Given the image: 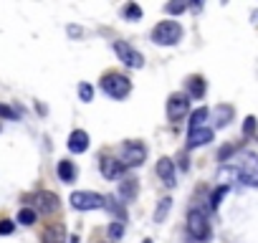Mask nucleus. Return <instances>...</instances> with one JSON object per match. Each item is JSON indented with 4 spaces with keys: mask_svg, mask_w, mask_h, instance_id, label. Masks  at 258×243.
Here are the masks:
<instances>
[{
    "mask_svg": "<svg viewBox=\"0 0 258 243\" xmlns=\"http://www.w3.org/2000/svg\"><path fill=\"white\" fill-rule=\"evenodd\" d=\"M99 86H101V91H104L106 96H111V99H126L129 94H132V79L124 76V74H119V71L104 74L101 81H99Z\"/></svg>",
    "mask_w": 258,
    "mask_h": 243,
    "instance_id": "obj_1",
    "label": "nucleus"
},
{
    "mask_svg": "<svg viewBox=\"0 0 258 243\" xmlns=\"http://www.w3.org/2000/svg\"><path fill=\"white\" fill-rule=\"evenodd\" d=\"M235 172L240 183H245L248 188H258V157L253 152H240V157L235 160Z\"/></svg>",
    "mask_w": 258,
    "mask_h": 243,
    "instance_id": "obj_2",
    "label": "nucleus"
},
{
    "mask_svg": "<svg viewBox=\"0 0 258 243\" xmlns=\"http://www.w3.org/2000/svg\"><path fill=\"white\" fill-rule=\"evenodd\" d=\"M182 38V26L177 21H160L152 28V41L157 46H175Z\"/></svg>",
    "mask_w": 258,
    "mask_h": 243,
    "instance_id": "obj_3",
    "label": "nucleus"
},
{
    "mask_svg": "<svg viewBox=\"0 0 258 243\" xmlns=\"http://www.w3.org/2000/svg\"><path fill=\"white\" fill-rule=\"evenodd\" d=\"M185 228H187V233H190L192 240H208L210 233H213V230H210V223H208V215H205L203 210H198V208H192V210L187 213Z\"/></svg>",
    "mask_w": 258,
    "mask_h": 243,
    "instance_id": "obj_4",
    "label": "nucleus"
},
{
    "mask_svg": "<svg viewBox=\"0 0 258 243\" xmlns=\"http://www.w3.org/2000/svg\"><path fill=\"white\" fill-rule=\"evenodd\" d=\"M147 160V147L142 145V142H124L121 145V150H119V162L124 165V170L126 167H140L142 162Z\"/></svg>",
    "mask_w": 258,
    "mask_h": 243,
    "instance_id": "obj_5",
    "label": "nucleus"
},
{
    "mask_svg": "<svg viewBox=\"0 0 258 243\" xmlns=\"http://www.w3.org/2000/svg\"><path fill=\"white\" fill-rule=\"evenodd\" d=\"M71 205L76 210H99L106 205V195H99L91 190H76L71 193Z\"/></svg>",
    "mask_w": 258,
    "mask_h": 243,
    "instance_id": "obj_6",
    "label": "nucleus"
},
{
    "mask_svg": "<svg viewBox=\"0 0 258 243\" xmlns=\"http://www.w3.org/2000/svg\"><path fill=\"white\" fill-rule=\"evenodd\" d=\"M111 48H114V53L119 56V61H121L124 66H129V69H142V66H145V56H142L135 46H129L126 41H114Z\"/></svg>",
    "mask_w": 258,
    "mask_h": 243,
    "instance_id": "obj_7",
    "label": "nucleus"
},
{
    "mask_svg": "<svg viewBox=\"0 0 258 243\" xmlns=\"http://www.w3.org/2000/svg\"><path fill=\"white\" fill-rule=\"evenodd\" d=\"M28 200H31L33 210H36V213H43V215H53V213L58 210V205H61L58 195L51 193V190H38V193H33Z\"/></svg>",
    "mask_w": 258,
    "mask_h": 243,
    "instance_id": "obj_8",
    "label": "nucleus"
},
{
    "mask_svg": "<svg viewBox=\"0 0 258 243\" xmlns=\"http://www.w3.org/2000/svg\"><path fill=\"white\" fill-rule=\"evenodd\" d=\"M187 111H190V96L187 94H170V99H167V119L170 122H182L185 116H187Z\"/></svg>",
    "mask_w": 258,
    "mask_h": 243,
    "instance_id": "obj_9",
    "label": "nucleus"
},
{
    "mask_svg": "<svg viewBox=\"0 0 258 243\" xmlns=\"http://www.w3.org/2000/svg\"><path fill=\"white\" fill-rule=\"evenodd\" d=\"M157 175H160V183L165 185V188H175L177 185V175H175V162L170 160V157H160V162H157Z\"/></svg>",
    "mask_w": 258,
    "mask_h": 243,
    "instance_id": "obj_10",
    "label": "nucleus"
},
{
    "mask_svg": "<svg viewBox=\"0 0 258 243\" xmlns=\"http://www.w3.org/2000/svg\"><path fill=\"white\" fill-rule=\"evenodd\" d=\"M99 167H101V175L106 177V180H116L121 172H124V165L119 162V157H101V162H99Z\"/></svg>",
    "mask_w": 258,
    "mask_h": 243,
    "instance_id": "obj_11",
    "label": "nucleus"
},
{
    "mask_svg": "<svg viewBox=\"0 0 258 243\" xmlns=\"http://www.w3.org/2000/svg\"><path fill=\"white\" fill-rule=\"evenodd\" d=\"M213 142V130L210 127H203V130H195L187 135V150H198V147H205Z\"/></svg>",
    "mask_w": 258,
    "mask_h": 243,
    "instance_id": "obj_12",
    "label": "nucleus"
},
{
    "mask_svg": "<svg viewBox=\"0 0 258 243\" xmlns=\"http://www.w3.org/2000/svg\"><path fill=\"white\" fill-rule=\"evenodd\" d=\"M137 190H140V183H137L135 177H126V180H121V183H119L116 195H119V200H124V203H135Z\"/></svg>",
    "mask_w": 258,
    "mask_h": 243,
    "instance_id": "obj_13",
    "label": "nucleus"
},
{
    "mask_svg": "<svg viewBox=\"0 0 258 243\" xmlns=\"http://www.w3.org/2000/svg\"><path fill=\"white\" fill-rule=\"evenodd\" d=\"M86 150H89V135H86L84 130H74V132L69 135V152L81 155V152H86Z\"/></svg>",
    "mask_w": 258,
    "mask_h": 243,
    "instance_id": "obj_14",
    "label": "nucleus"
},
{
    "mask_svg": "<svg viewBox=\"0 0 258 243\" xmlns=\"http://www.w3.org/2000/svg\"><path fill=\"white\" fill-rule=\"evenodd\" d=\"M185 86H187V96L190 99H203L205 91H208V84H205L203 76H187Z\"/></svg>",
    "mask_w": 258,
    "mask_h": 243,
    "instance_id": "obj_15",
    "label": "nucleus"
},
{
    "mask_svg": "<svg viewBox=\"0 0 258 243\" xmlns=\"http://www.w3.org/2000/svg\"><path fill=\"white\" fill-rule=\"evenodd\" d=\"M43 243H66V228H63V223H51L43 230Z\"/></svg>",
    "mask_w": 258,
    "mask_h": 243,
    "instance_id": "obj_16",
    "label": "nucleus"
},
{
    "mask_svg": "<svg viewBox=\"0 0 258 243\" xmlns=\"http://www.w3.org/2000/svg\"><path fill=\"white\" fill-rule=\"evenodd\" d=\"M213 114H215V127H228L235 111H233V106H230V104H218Z\"/></svg>",
    "mask_w": 258,
    "mask_h": 243,
    "instance_id": "obj_17",
    "label": "nucleus"
},
{
    "mask_svg": "<svg viewBox=\"0 0 258 243\" xmlns=\"http://www.w3.org/2000/svg\"><path fill=\"white\" fill-rule=\"evenodd\" d=\"M208 116H210V109H208V106H200V109H195V111L190 114V132H195V130H203V127H205V122H208Z\"/></svg>",
    "mask_w": 258,
    "mask_h": 243,
    "instance_id": "obj_18",
    "label": "nucleus"
},
{
    "mask_svg": "<svg viewBox=\"0 0 258 243\" xmlns=\"http://www.w3.org/2000/svg\"><path fill=\"white\" fill-rule=\"evenodd\" d=\"M56 172H58V177H61L63 183H74V180H76V167H74L71 160H58Z\"/></svg>",
    "mask_w": 258,
    "mask_h": 243,
    "instance_id": "obj_19",
    "label": "nucleus"
},
{
    "mask_svg": "<svg viewBox=\"0 0 258 243\" xmlns=\"http://www.w3.org/2000/svg\"><path fill=\"white\" fill-rule=\"evenodd\" d=\"M170 210H172V198H162L160 203H157V208H155V223H165L167 220V215H170Z\"/></svg>",
    "mask_w": 258,
    "mask_h": 243,
    "instance_id": "obj_20",
    "label": "nucleus"
},
{
    "mask_svg": "<svg viewBox=\"0 0 258 243\" xmlns=\"http://www.w3.org/2000/svg\"><path fill=\"white\" fill-rule=\"evenodd\" d=\"M228 190H230V185H218V188L213 190V195H210V208H213V210L220 208V203H223V198L228 195Z\"/></svg>",
    "mask_w": 258,
    "mask_h": 243,
    "instance_id": "obj_21",
    "label": "nucleus"
},
{
    "mask_svg": "<svg viewBox=\"0 0 258 243\" xmlns=\"http://www.w3.org/2000/svg\"><path fill=\"white\" fill-rule=\"evenodd\" d=\"M36 218H38V213L28 205V208H21V210H18V218H16V220H18L21 225H33Z\"/></svg>",
    "mask_w": 258,
    "mask_h": 243,
    "instance_id": "obj_22",
    "label": "nucleus"
},
{
    "mask_svg": "<svg viewBox=\"0 0 258 243\" xmlns=\"http://www.w3.org/2000/svg\"><path fill=\"white\" fill-rule=\"evenodd\" d=\"M124 223H126V220H119V218H114V220L109 223V230H106V233H109L111 240H119V238L124 235V228H126Z\"/></svg>",
    "mask_w": 258,
    "mask_h": 243,
    "instance_id": "obj_23",
    "label": "nucleus"
},
{
    "mask_svg": "<svg viewBox=\"0 0 258 243\" xmlns=\"http://www.w3.org/2000/svg\"><path fill=\"white\" fill-rule=\"evenodd\" d=\"M145 16V11L137 6V3H129V6H124V18L126 21H140Z\"/></svg>",
    "mask_w": 258,
    "mask_h": 243,
    "instance_id": "obj_24",
    "label": "nucleus"
},
{
    "mask_svg": "<svg viewBox=\"0 0 258 243\" xmlns=\"http://www.w3.org/2000/svg\"><path fill=\"white\" fill-rule=\"evenodd\" d=\"M79 99L89 104V101L94 99V86H91V84H86V81H81V84H79Z\"/></svg>",
    "mask_w": 258,
    "mask_h": 243,
    "instance_id": "obj_25",
    "label": "nucleus"
},
{
    "mask_svg": "<svg viewBox=\"0 0 258 243\" xmlns=\"http://www.w3.org/2000/svg\"><path fill=\"white\" fill-rule=\"evenodd\" d=\"M255 125H258L255 116H253V114H248V116H245V122H243V135H245V137H250V135L255 132Z\"/></svg>",
    "mask_w": 258,
    "mask_h": 243,
    "instance_id": "obj_26",
    "label": "nucleus"
},
{
    "mask_svg": "<svg viewBox=\"0 0 258 243\" xmlns=\"http://www.w3.org/2000/svg\"><path fill=\"white\" fill-rule=\"evenodd\" d=\"M185 11H187V6H185V3H177V0L165 6V13H170V16H180V13H185Z\"/></svg>",
    "mask_w": 258,
    "mask_h": 243,
    "instance_id": "obj_27",
    "label": "nucleus"
},
{
    "mask_svg": "<svg viewBox=\"0 0 258 243\" xmlns=\"http://www.w3.org/2000/svg\"><path fill=\"white\" fill-rule=\"evenodd\" d=\"M0 119H18V111L8 104H0Z\"/></svg>",
    "mask_w": 258,
    "mask_h": 243,
    "instance_id": "obj_28",
    "label": "nucleus"
},
{
    "mask_svg": "<svg viewBox=\"0 0 258 243\" xmlns=\"http://www.w3.org/2000/svg\"><path fill=\"white\" fill-rule=\"evenodd\" d=\"M13 230H16V223L13 220H8V218L0 220V235H11Z\"/></svg>",
    "mask_w": 258,
    "mask_h": 243,
    "instance_id": "obj_29",
    "label": "nucleus"
},
{
    "mask_svg": "<svg viewBox=\"0 0 258 243\" xmlns=\"http://www.w3.org/2000/svg\"><path fill=\"white\" fill-rule=\"evenodd\" d=\"M235 150H238L235 145H225V147H223V150L218 152V160H220V162H228V157H230V155H233Z\"/></svg>",
    "mask_w": 258,
    "mask_h": 243,
    "instance_id": "obj_30",
    "label": "nucleus"
},
{
    "mask_svg": "<svg viewBox=\"0 0 258 243\" xmlns=\"http://www.w3.org/2000/svg\"><path fill=\"white\" fill-rule=\"evenodd\" d=\"M177 162H180V170H187V167H190V165H187V157H185V155H180V157H177Z\"/></svg>",
    "mask_w": 258,
    "mask_h": 243,
    "instance_id": "obj_31",
    "label": "nucleus"
},
{
    "mask_svg": "<svg viewBox=\"0 0 258 243\" xmlns=\"http://www.w3.org/2000/svg\"><path fill=\"white\" fill-rule=\"evenodd\" d=\"M69 33L76 38V36H81V28H76V26H69Z\"/></svg>",
    "mask_w": 258,
    "mask_h": 243,
    "instance_id": "obj_32",
    "label": "nucleus"
},
{
    "mask_svg": "<svg viewBox=\"0 0 258 243\" xmlns=\"http://www.w3.org/2000/svg\"><path fill=\"white\" fill-rule=\"evenodd\" d=\"M69 243H81V240H79V235H71V238H69Z\"/></svg>",
    "mask_w": 258,
    "mask_h": 243,
    "instance_id": "obj_33",
    "label": "nucleus"
},
{
    "mask_svg": "<svg viewBox=\"0 0 258 243\" xmlns=\"http://www.w3.org/2000/svg\"><path fill=\"white\" fill-rule=\"evenodd\" d=\"M142 243H152V240H150V238H145V240H142Z\"/></svg>",
    "mask_w": 258,
    "mask_h": 243,
    "instance_id": "obj_34",
    "label": "nucleus"
}]
</instances>
